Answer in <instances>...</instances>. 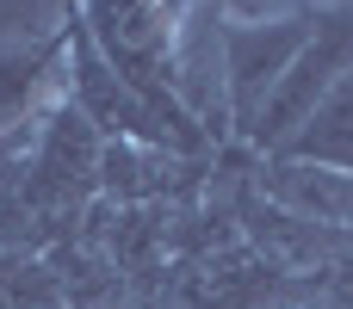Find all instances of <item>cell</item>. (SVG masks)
<instances>
[{
  "label": "cell",
  "instance_id": "6",
  "mask_svg": "<svg viewBox=\"0 0 353 309\" xmlns=\"http://www.w3.org/2000/svg\"><path fill=\"white\" fill-rule=\"evenodd\" d=\"M56 309H68V303H56Z\"/></svg>",
  "mask_w": 353,
  "mask_h": 309
},
{
  "label": "cell",
  "instance_id": "5",
  "mask_svg": "<svg viewBox=\"0 0 353 309\" xmlns=\"http://www.w3.org/2000/svg\"><path fill=\"white\" fill-rule=\"evenodd\" d=\"M273 161H304V167H329V173H347L353 180V68L329 87V99L310 111V124Z\"/></svg>",
  "mask_w": 353,
  "mask_h": 309
},
{
  "label": "cell",
  "instance_id": "2",
  "mask_svg": "<svg viewBox=\"0 0 353 309\" xmlns=\"http://www.w3.org/2000/svg\"><path fill=\"white\" fill-rule=\"evenodd\" d=\"M316 12L323 6H304V12H285V19H230L223 25V111H230L236 136L254 124V111L267 105V93L292 68V56L310 43Z\"/></svg>",
  "mask_w": 353,
  "mask_h": 309
},
{
  "label": "cell",
  "instance_id": "1",
  "mask_svg": "<svg viewBox=\"0 0 353 309\" xmlns=\"http://www.w3.org/2000/svg\"><path fill=\"white\" fill-rule=\"evenodd\" d=\"M347 68H353V6H323L310 43L292 56V68L279 74V87L267 93V105H261L254 124L242 130V142L273 161V155L310 124V111L329 99V87H335Z\"/></svg>",
  "mask_w": 353,
  "mask_h": 309
},
{
  "label": "cell",
  "instance_id": "4",
  "mask_svg": "<svg viewBox=\"0 0 353 309\" xmlns=\"http://www.w3.org/2000/svg\"><path fill=\"white\" fill-rule=\"evenodd\" d=\"M261 186H267V204H279V211H292L304 223H323V229L353 235V180L347 173L304 167V161H267Z\"/></svg>",
  "mask_w": 353,
  "mask_h": 309
},
{
  "label": "cell",
  "instance_id": "3",
  "mask_svg": "<svg viewBox=\"0 0 353 309\" xmlns=\"http://www.w3.org/2000/svg\"><path fill=\"white\" fill-rule=\"evenodd\" d=\"M62 56H68V105L99 130V142H143V149L180 155L174 130L143 105V93H137L130 81H118V74L105 68V56L87 43V31L74 25V12H68V31H62ZM186 161H192V155H186Z\"/></svg>",
  "mask_w": 353,
  "mask_h": 309
}]
</instances>
